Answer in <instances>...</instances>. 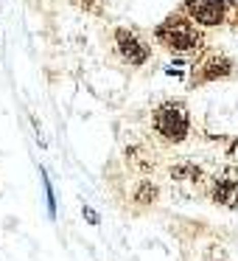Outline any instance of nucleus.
<instances>
[{"mask_svg":"<svg viewBox=\"0 0 238 261\" xmlns=\"http://www.w3.org/2000/svg\"><path fill=\"white\" fill-rule=\"evenodd\" d=\"M154 40L174 54H191L204 45V34L196 29V23L188 14H168L154 29Z\"/></svg>","mask_w":238,"mask_h":261,"instance_id":"1","label":"nucleus"},{"mask_svg":"<svg viewBox=\"0 0 238 261\" xmlns=\"http://www.w3.org/2000/svg\"><path fill=\"white\" fill-rule=\"evenodd\" d=\"M152 126L165 143H182L191 132V115L182 101H165L154 110Z\"/></svg>","mask_w":238,"mask_h":261,"instance_id":"2","label":"nucleus"},{"mask_svg":"<svg viewBox=\"0 0 238 261\" xmlns=\"http://www.w3.org/2000/svg\"><path fill=\"white\" fill-rule=\"evenodd\" d=\"M115 48H118L121 59H124L126 65H146L148 57H152V48H148V42L143 40L140 31L135 29H115Z\"/></svg>","mask_w":238,"mask_h":261,"instance_id":"3","label":"nucleus"},{"mask_svg":"<svg viewBox=\"0 0 238 261\" xmlns=\"http://www.w3.org/2000/svg\"><path fill=\"white\" fill-rule=\"evenodd\" d=\"M182 9L196 25L210 29V25H221L227 20L230 3L227 0H182Z\"/></svg>","mask_w":238,"mask_h":261,"instance_id":"4","label":"nucleus"},{"mask_svg":"<svg viewBox=\"0 0 238 261\" xmlns=\"http://www.w3.org/2000/svg\"><path fill=\"white\" fill-rule=\"evenodd\" d=\"M199 70H202V79H227V76L235 73V62L221 57V54H210V57L199 65Z\"/></svg>","mask_w":238,"mask_h":261,"instance_id":"5","label":"nucleus"},{"mask_svg":"<svg viewBox=\"0 0 238 261\" xmlns=\"http://www.w3.org/2000/svg\"><path fill=\"white\" fill-rule=\"evenodd\" d=\"M213 199L219 205L235 208L238 205V177H221L213 182Z\"/></svg>","mask_w":238,"mask_h":261,"instance_id":"6","label":"nucleus"},{"mask_svg":"<svg viewBox=\"0 0 238 261\" xmlns=\"http://www.w3.org/2000/svg\"><path fill=\"white\" fill-rule=\"evenodd\" d=\"M157 197V188L152 186V182H140V188H137V202H152V199Z\"/></svg>","mask_w":238,"mask_h":261,"instance_id":"7","label":"nucleus"}]
</instances>
